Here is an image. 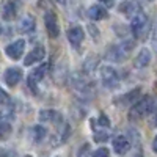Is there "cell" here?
Returning <instances> with one entry per match:
<instances>
[{"mask_svg":"<svg viewBox=\"0 0 157 157\" xmlns=\"http://www.w3.org/2000/svg\"><path fill=\"white\" fill-rule=\"evenodd\" d=\"M101 80L105 88H116L118 85V72L112 66H104L101 69Z\"/></svg>","mask_w":157,"mask_h":157,"instance_id":"3957f363","label":"cell"},{"mask_svg":"<svg viewBox=\"0 0 157 157\" xmlns=\"http://www.w3.org/2000/svg\"><path fill=\"white\" fill-rule=\"evenodd\" d=\"M113 149L116 154H126L130 149V143L124 135H118L113 138Z\"/></svg>","mask_w":157,"mask_h":157,"instance_id":"7c38bea8","label":"cell"},{"mask_svg":"<svg viewBox=\"0 0 157 157\" xmlns=\"http://www.w3.org/2000/svg\"><path fill=\"white\" fill-rule=\"evenodd\" d=\"M16 14H17L16 2H14V0H10V2H6L5 6H3L2 16H3V19H6V21H13V19L16 17Z\"/></svg>","mask_w":157,"mask_h":157,"instance_id":"2e32d148","label":"cell"},{"mask_svg":"<svg viewBox=\"0 0 157 157\" xmlns=\"http://www.w3.org/2000/svg\"><path fill=\"white\" fill-rule=\"evenodd\" d=\"M5 82L10 85V86H16L19 83V80L22 78V71L19 68H8L5 71Z\"/></svg>","mask_w":157,"mask_h":157,"instance_id":"30bf717a","label":"cell"},{"mask_svg":"<svg viewBox=\"0 0 157 157\" xmlns=\"http://www.w3.org/2000/svg\"><path fill=\"white\" fill-rule=\"evenodd\" d=\"M46 129L43 127V126H35L33 129H32V137H33V140L36 141V143H39L41 140H44L46 138Z\"/></svg>","mask_w":157,"mask_h":157,"instance_id":"ffe728a7","label":"cell"},{"mask_svg":"<svg viewBox=\"0 0 157 157\" xmlns=\"http://www.w3.org/2000/svg\"><path fill=\"white\" fill-rule=\"evenodd\" d=\"M0 35H2V25H0Z\"/></svg>","mask_w":157,"mask_h":157,"instance_id":"f546056e","label":"cell"},{"mask_svg":"<svg viewBox=\"0 0 157 157\" xmlns=\"http://www.w3.org/2000/svg\"><path fill=\"white\" fill-rule=\"evenodd\" d=\"M146 27H148V17L145 16V13L137 11L132 16V22H130V30H132L134 36L141 38L146 32Z\"/></svg>","mask_w":157,"mask_h":157,"instance_id":"7a4b0ae2","label":"cell"},{"mask_svg":"<svg viewBox=\"0 0 157 157\" xmlns=\"http://www.w3.org/2000/svg\"><path fill=\"white\" fill-rule=\"evenodd\" d=\"M99 2L104 5V8H112L115 5V0H99Z\"/></svg>","mask_w":157,"mask_h":157,"instance_id":"4316f807","label":"cell"},{"mask_svg":"<svg viewBox=\"0 0 157 157\" xmlns=\"http://www.w3.org/2000/svg\"><path fill=\"white\" fill-rule=\"evenodd\" d=\"M88 149H90V146H88V145H83V146L80 148V151H78V157H86Z\"/></svg>","mask_w":157,"mask_h":157,"instance_id":"83f0119b","label":"cell"},{"mask_svg":"<svg viewBox=\"0 0 157 157\" xmlns=\"http://www.w3.org/2000/svg\"><path fill=\"white\" fill-rule=\"evenodd\" d=\"M154 110V102L149 96H145L143 99H140L138 102H135L132 109L129 110V120L130 121H138L141 118H145L148 113H151Z\"/></svg>","mask_w":157,"mask_h":157,"instance_id":"6da1fadb","label":"cell"},{"mask_svg":"<svg viewBox=\"0 0 157 157\" xmlns=\"http://www.w3.org/2000/svg\"><path fill=\"white\" fill-rule=\"evenodd\" d=\"M109 138V134L107 132H96L94 134V140L96 141H105Z\"/></svg>","mask_w":157,"mask_h":157,"instance_id":"cb8c5ba5","label":"cell"},{"mask_svg":"<svg viewBox=\"0 0 157 157\" xmlns=\"http://www.w3.org/2000/svg\"><path fill=\"white\" fill-rule=\"evenodd\" d=\"M10 102V94L0 86V104H8Z\"/></svg>","mask_w":157,"mask_h":157,"instance_id":"603a6c76","label":"cell"},{"mask_svg":"<svg viewBox=\"0 0 157 157\" xmlns=\"http://www.w3.org/2000/svg\"><path fill=\"white\" fill-rule=\"evenodd\" d=\"M47 71H49V64L44 63V64H41V66H38V68L30 74V77H29V86H30L33 91H36V83L41 80V78H44V75L47 74Z\"/></svg>","mask_w":157,"mask_h":157,"instance_id":"8992f818","label":"cell"},{"mask_svg":"<svg viewBox=\"0 0 157 157\" xmlns=\"http://www.w3.org/2000/svg\"><path fill=\"white\" fill-rule=\"evenodd\" d=\"M126 55H127V52H126V49L123 46H112V47L107 49V54H105L107 60L109 61H115V63L123 61Z\"/></svg>","mask_w":157,"mask_h":157,"instance_id":"ba28073f","label":"cell"},{"mask_svg":"<svg viewBox=\"0 0 157 157\" xmlns=\"http://www.w3.org/2000/svg\"><path fill=\"white\" fill-rule=\"evenodd\" d=\"M44 55H46L44 47L36 46V47H33V50L30 52V54H27V57H25V60H24V64L25 66H32L33 63H38V61L44 60Z\"/></svg>","mask_w":157,"mask_h":157,"instance_id":"52a82bcc","label":"cell"},{"mask_svg":"<svg viewBox=\"0 0 157 157\" xmlns=\"http://www.w3.org/2000/svg\"><path fill=\"white\" fill-rule=\"evenodd\" d=\"M88 30L93 33V38H94V39H99V30L94 29V25H93V24H90V25H88Z\"/></svg>","mask_w":157,"mask_h":157,"instance_id":"484cf974","label":"cell"},{"mask_svg":"<svg viewBox=\"0 0 157 157\" xmlns=\"http://www.w3.org/2000/svg\"><path fill=\"white\" fill-rule=\"evenodd\" d=\"M120 13H123V14L132 17L135 14V5L132 2H124V3L120 5Z\"/></svg>","mask_w":157,"mask_h":157,"instance_id":"44dd1931","label":"cell"},{"mask_svg":"<svg viewBox=\"0 0 157 157\" xmlns=\"http://www.w3.org/2000/svg\"><path fill=\"white\" fill-rule=\"evenodd\" d=\"M68 39H69L71 46L78 47L83 41V29L82 27H71L68 30Z\"/></svg>","mask_w":157,"mask_h":157,"instance_id":"8fae6325","label":"cell"},{"mask_svg":"<svg viewBox=\"0 0 157 157\" xmlns=\"http://www.w3.org/2000/svg\"><path fill=\"white\" fill-rule=\"evenodd\" d=\"M98 64H99V57L94 55V54H90L85 60H83V72L85 74H91V72H94L96 68H98Z\"/></svg>","mask_w":157,"mask_h":157,"instance_id":"5bb4252c","label":"cell"},{"mask_svg":"<svg viewBox=\"0 0 157 157\" xmlns=\"http://www.w3.org/2000/svg\"><path fill=\"white\" fill-rule=\"evenodd\" d=\"M151 61V52L148 49H141L138 52V55L134 58V66L141 69V68H146Z\"/></svg>","mask_w":157,"mask_h":157,"instance_id":"4fadbf2b","label":"cell"},{"mask_svg":"<svg viewBox=\"0 0 157 157\" xmlns=\"http://www.w3.org/2000/svg\"><path fill=\"white\" fill-rule=\"evenodd\" d=\"M88 16L91 21H101V19H105L107 17V10L101 6V5H93L90 6L88 10Z\"/></svg>","mask_w":157,"mask_h":157,"instance_id":"9a60e30c","label":"cell"},{"mask_svg":"<svg viewBox=\"0 0 157 157\" xmlns=\"http://www.w3.org/2000/svg\"><path fill=\"white\" fill-rule=\"evenodd\" d=\"M138 96H140V88H135V90H132V91H129V93H126L120 101H116V104H121V105H127V104H132Z\"/></svg>","mask_w":157,"mask_h":157,"instance_id":"ac0fdd59","label":"cell"},{"mask_svg":"<svg viewBox=\"0 0 157 157\" xmlns=\"http://www.w3.org/2000/svg\"><path fill=\"white\" fill-rule=\"evenodd\" d=\"M44 24H46V30H47V35L50 38H58L60 35V27H58V22H57V16L54 13H46L44 16Z\"/></svg>","mask_w":157,"mask_h":157,"instance_id":"5b68a950","label":"cell"},{"mask_svg":"<svg viewBox=\"0 0 157 157\" xmlns=\"http://www.w3.org/2000/svg\"><path fill=\"white\" fill-rule=\"evenodd\" d=\"M93 157H110V154H109V149L107 148H99V149H96V152L93 154Z\"/></svg>","mask_w":157,"mask_h":157,"instance_id":"7402d4cb","label":"cell"},{"mask_svg":"<svg viewBox=\"0 0 157 157\" xmlns=\"http://www.w3.org/2000/svg\"><path fill=\"white\" fill-rule=\"evenodd\" d=\"M63 116L61 113H58L57 110H41L39 112V121L41 123H61Z\"/></svg>","mask_w":157,"mask_h":157,"instance_id":"9c48e42d","label":"cell"},{"mask_svg":"<svg viewBox=\"0 0 157 157\" xmlns=\"http://www.w3.org/2000/svg\"><path fill=\"white\" fill-rule=\"evenodd\" d=\"M138 157H141V155H138Z\"/></svg>","mask_w":157,"mask_h":157,"instance_id":"1f68e13d","label":"cell"},{"mask_svg":"<svg viewBox=\"0 0 157 157\" xmlns=\"http://www.w3.org/2000/svg\"><path fill=\"white\" fill-rule=\"evenodd\" d=\"M99 124L104 126V127H109V126H110V120H109L105 115H102V116L99 118Z\"/></svg>","mask_w":157,"mask_h":157,"instance_id":"d4e9b609","label":"cell"},{"mask_svg":"<svg viewBox=\"0 0 157 157\" xmlns=\"http://www.w3.org/2000/svg\"><path fill=\"white\" fill-rule=\"evenodd\" d=\"M13 132V127L10 121H3L0 120V140H6Z\"/></svg>","mask_w":157,"mask_h":157,"instance_id":"d6986e66","label":"cell"},{"mask_svg":"<svg viewBox=\"0 0 157 157\" xmlns=\"http://www.w3.org/2000/svg\"><path fill=\"white\" fill-rule=\"evenodd\" d=\"M32 30H35V17L30 16V14H25V16L21 19V22H19V32L29 33V32H32Z\"/></svg>","mask_w":157,"mask_h":157,"instance_id":"e0dca14e","label":"cell"},{"mask_svg":"<svg viewBox=\"0 0 157 157\" xmlns=\"http://www.w3.org/2000/svg\"><path fill=\"white\" fill-rule=\"evenodd\" d=\"M57 2H58L60 5H64V3H66V0H57Z\"/></svg>","mask_w":157,"mask_h":157,"instance_id":"f1b7e54d","label":"cell"},{"mask_svg":"<svg viewBox=\"0 0 157 157\" xmlns=\"http://www.w3.org/2000/svg\"><path fill=\"white\" fill-rule=\"evenodd\" d=\"M24 157H32V155H24Z\"/></svg>","mask_w":157,"mask_h":157,"instance_id":"4dcf8cb0","label":"cell"},{"mask_svg":"<svg viewBox=\"0 0 157 157\" xmlns=\"http://www.w3.org/2000/svg\"><path fill=\"white\" fill-rule=\"evenodd\" d=\"M25 50V41L24 39H17V41L11 43L5 47V54L11 58V60H19Z\"/></svg>","mask_w":157,"mask_h":157,"instance_id":"277c9868","label":"cell"}]
</instances>
